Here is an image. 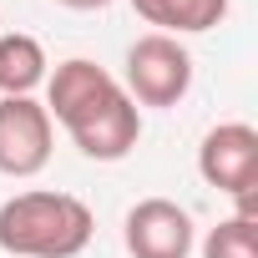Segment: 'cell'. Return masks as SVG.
<instances>
[{
    "mask_svg": "<svg viewBox=\"0 0 258 258\" xmlns=\"http://www.w3.org/2000/svg\"><path fill=\"white\" fill-rule=\"evenodd\" d=\"M46 116L66 126L91 162H121L142 137V106L106 66L86 56H71L46 76Z\"/></svg>",
    "mask_w": 258,
    "mask_h": 258,
    "instance_id": "1",
    "label": "cell"
},
{
    "mask_svg": "<svg viewBox=\"0 0 258 258\" xmlns=\"http://www.w3.org/2000/svg\"><path fill=\"white\" fill-rule=\"evenodd\" d=\"M91 233L96 218L71 192H16L0 203V248L11 258H76Z\"/></svg>",
    "mask_w": 258,
    "mask_h": 258,
    "instance_id": "2",
    "label": "cell"
},
{
    "mask_svg": "<svg viewBox=\"0 0 258 258\" xmlns=\"http://www.w3.org/2000/svg\"><path fill=\"white\" fill-rule=\"evenodd\" d=\"M121 91L137 106H177L192 91V56L177 36H137L126 46V81Z\"/></svg>",
    "mask_w": 258,
    "mask_h": 258,
    "instance_id": "3",
    "label": "cell"
},
{
    "mask_svg": "<svg viewBox=\"0 0 258 258\" xmlns=\"http://www.w3.org/2000/svg\"><path fill=\"white\" fill-rule=\"evenodd\" d=\"M198 177L233 203L258 198V132L248 121H218L198 147Z\"/></svg>",
    "mask_w": 258,
    "mask_h": 258,
    "instance_id": "4",
    "label": "cell"
},
{
    "mask_svg": "<svg viewBox=\"0 0 258 258\" xmlns=\"http://www.w3.org/2000/svg\"><path fill=\"white\" fill-rule=\"evenodd\" d=\"M56 121L36 96H0V172L6 177H36L51 162Z\"/></svg>",
    "mask_w": 258,
    "mask_h": 258,
    "instance_id": "5",
    "label": "cell"
},
{
    "mask_svg": "<svg viewBox=\"0 0 258 258\" xmlns=\"http://www.w3.org/2000/svg\"><path fill=\"white\" fill-rule=\"evenodd\" d=\"M121 243L132 258H187L192 253V213L172 198H142L121 223Z\"/></svg>",
    "mask_w": 258,
    "mask_h": 258,
    "instance_id": "6",
    "label": "cell"
},
{
    "mask_svg": "<svg viewBox=\"0 0 258 258\" xmlns=\"http://www.w3.org/2000/svg\"><path fill=\"white\" fill-rule=\"evenodd\" d=\"M132 11L157 26V36H203L223 26L228 0H132Z\"/></svg>",
    "mask_w": 258,
    "mask_h": 258,
    "instance_id": "7",
    "label": "cell"
},
{
    "mask_svg": "<svg viewBox=\"0 0 258 258\" xmlns=\"http://www.w3.org/2000/svg\"><path fill=\"white\" fill-rule=\"evenodd\" d=\"M46 76H51V61L36 36L26 31L0 36V96H31L36 86H46Z\"/></svg>",
    "mask_w": 258,
    "mask_h": 258,
    "instance_id": "8",
    "label": "cell"
},
{
    "mask_svg": "<svg viewBox=\"0 0 258 258\" xmlns=\"http://www.w3.org/2000/svg\"><path fill=\"white\" fill-rule=\"evenodd\" d=\"M203 258H258V218H223L203 238Z\"/></svg>",
    "mask_w": 258,
    "mask_h": 258,
    "instance_id": "9",
    "label": "cell"
},
{
    "mask_svg": "<svg viewBox=\"0 0 258 258\" xmlns=\"http://www.w3.org/2000/svg\"><path fill=\"white\" fill-rule=\"evenodd\" d=\"M56 6H66V11H106L111 0H56Z\"/></svg>",
    "mask_w": 258,
    "mask_h": 258,
    "instance_id": "10",
    "label": "cell"
}]
</instances>
